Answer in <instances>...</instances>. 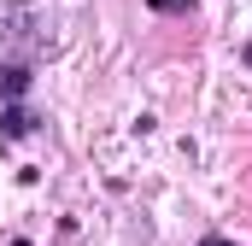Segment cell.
<instances>
[{
  "mask_svg": "<svg viewBox=\"0 0 252 246\" xmlns=\"http://www.w3.org/2000/svg\"><path fill=\"white\" fill-rule=\"evenodd\" d=\"M0 129H6V135H12V141H24V135H30V129H35V118H30V112H24V106H18V100H12V106H0Z\"/></svg>",
  "mask_w": 252,
  "mask_h": 246,
  "instance_id": "6da1fadb",
  "label": "cell"
},
{
  "mask_svg": "<svg viewBox=\"0 0 252 246\" xmlns=\"http://www.w3.org/2000/svg\"><path fill=\"white\" fill-rule=\"evenodd\" d=\"M153 12H193V0H147Z\"/></svg>",
  "mask_w": 252,
  "mask_h": 246,
  "instance_id": "7a4b0ae2",
  "label": "cell"
},
{
  "mask_svg": "<svg viewBox=\"0 0 252 246\" xmlns=\"http://www.w3.org/2000/svg\"><path fill=\"white\" fill-rule=\"evenodd\" d=\"M199 246H229V241H199Z\"/></svg>",
  "mask_w": 252,
  "mask_h": 246,
  "instance_id": "3957f363",
  "label": "cell"
}]
</instances>
